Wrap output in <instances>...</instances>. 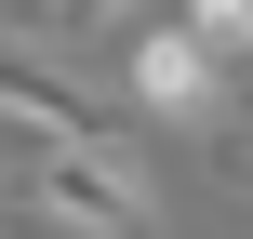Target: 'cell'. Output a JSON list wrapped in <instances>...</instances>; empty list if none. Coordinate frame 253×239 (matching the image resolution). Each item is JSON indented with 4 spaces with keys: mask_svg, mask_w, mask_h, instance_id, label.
I'll use <instances>...</instances> for the list:
<instances>
[{
    "mask_svg": "<svg viewBox=\"0 0 253 239\" xmlns=\"http://www.w3.org/2000/svg\"><path fill=\"white\" fill-rule=\"evenodd\" d=\"M27 213H40V239H147L160 226V186H147L133 133H93V146H40Z\"/></svg>",
    "mask_w": 253,
    "mask_h": 239,
    "instance_id": "6da1fadb",
    "label": "cell"
},
{
    "mask_svg": "<svg viewBox=\"0 0 253 239\" xmlns=\"http://www.w3.org/2000/svg\"><path fill=\"white\" fill-rule=\"evenodd\" d=\"M0 133H27V146H93V133H120L27 27H0Z\"/></svg>",
    "mask_w": 253,
    "mask_h": 239,
    "instance_id": "7a4b0ae2",
    "label": "cell"
},
{
    "mask_svg": "<svg viewBox=\"0 0 253 239\" xmlns=\"http://www.w3.org/2000/svg\"><path fill=\"white\" fill-rule=\"evenodd\" d=\"M227 67H240V53H213V40L187 27V13L133 40V93H147L160 120H227V106H240V93H227Z\"/></svg>",
    "mask_w": 253,
    "mask_h": 239,
    "instance_id": "3957f363",
    "label": "cell"
},
{
    "mask_svg": "<svg viewBox=\"0 0 253 239\" xmlns=\"http://www.w3.org/2000/svg\"><path fill=\"white\" fill-rule=\"evenodd\" d=\"M120 13H133V0H13L0 27H27V40H40V27H120Z\"/></svg>",
    "mask_w": 253,
    "mask_h": 239,
    "instance_id": "277c9868",
    "label": "cell"
},
{
    "mask_svg": "<svg viewBox=\"0 0 253 239\" xmlns=\"http://www.w3.org/2000/svg\"><path fill=\"white\" fill-rule=\"evenodd\" d=\"M187 27H200L213 53H240V67H253V0H187Z\"/></svg>",
    "mask_w": 253,
    "mask_h": 239,
    "instance_id": "5b68a950",
    "label": "cell"
}]
</instances>
